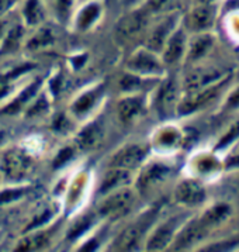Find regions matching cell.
I'll use <instances>...</instances> for the list:
<instances>
[{
	"label": "cell",
	"mask_w": 239,
	"mask_h": 252,
	"mask_svg": "<svg viewBox=\"0 0 239 252\" xmlns=\"http://www.w3.org/2000/svg\"><path fill=\"white\" fill-rule=\"evenodd\" d=\"M231 213H232V207L228 203H217L211 206L199 219L191 220L183 228H180L172 242L173 244L172 250H186L200 242L212 230H215L221 224L227 221Z\"/></svg>",
	"instance_id": "1"
},
{
	"label": "cell",
	"mask_w": 239,
	"mask_h": 252,
	"mask_svg": "<svg viewBox=\"0 0 239 252\" xmlns=\"http://www.w3.org/2000/svg\"><path fill=\"white\" fill-rule=\"evenodd\" d=\"M104 196L106 197L97 206V214L110 221H116L119 219H122L124 216H127L135 202L134 193L131 192L127 186L113 190Z\"/></svg>",
	"instance_id": "2"
},
{
	"label": "cell",
	"mask_w": 239,
	"mask_h": 252,
	"mask_svg": "<svg viewBox=\"0 0 239 252\" xmlns=\"http://www.w3.org/2000/svg\"><path fill=\"white\" fill-rule=\"evenodd\" d=\"M34 162L26 151L13 148L4 152L0 159V173L10 182L24 181L32 171Z\"/></svg>",
	"instance_id": "3"
},
{
	"label": "cell",
	"mask_w": 239,
	"mask_h": 252,
	"mask_svg": "<svg viewBox=\"0 0 239 252\" xmlns=\"http://www.w3.org/2000/svg\"><path fill=\"white\" fill-rule=\"evenodd\" d=\"M127 69L144 78H155L165 72V63L156 55V52L149 48H140L128 58Z\"/></svg>",
	"instance_id": "4"
},
{
	"label": "cell",
	"mask_w": 239,
	"mask_h": 252,
	"mask_svg": "<svg viewBox=\"0 0 239 252\" xmlns=\"http://www.w3.org/2000/svg\"><path fill=\"white\" fill-rule=\"evenodd\" d=\"M155 216H156V210H152V212L147 213L145 216H142L135 224H132L128 228H125L113 241L111 250H116V251H132V250H137L138 244L142 240V237L145 235L147 230L149 228L152 221L155 220Z\"/></svg>",
	"instance_id": "5"
},
{
	"label": "cell",
	"mask_w": 239,
	"mask_h": 252,
	"mask_svg": "<svg viewBox=\"0 0 239 252\" xmlns=\"http://www.w3.org/2000/svg\"><path fill=\"white\" fill-rule=\"evenodd\" d=\"M227 82H228V78H225L224 81H221V83H214V85L206 86V88L199 89V91H193L190 96H186L176 106L178 113L186 116V114H191L194 111L201 110L209 103H211V101H214L217 99L219 92L222 91V88H224V85H227Z\"/></svg>",
	"instance_id": "6"
},
{
	"label": "cell",
	"mask_w": 239,
	"mask_h": 252,
	"mask_svg": "<svg viewBox=\"0 0 239 252\" xmlns=\"http://www.w3.org/2000/svg\"><path fill=\"white\" fill-rule=\"evenodd\" d=\"M148 14L149 11L142 9V10L131 11L127 16H124L119 21L116 29L117 38L121 42H131L138 38L148 26Z\"/></svg>",
	"instance_id": "7"
},
{
	"label": "cell",
	"mask_w": 239,
	"mask_h": 252,
	"mask_svg": "<svg viewBox=\"0 0 239 252\" xmlns=\"http://www.w3.org/2000/svg\"><path fill=\"white\" fill-rule=\"evenodd\" d=\"M173 173L172 166L163 162H150L142 171L137 179V188L141 193H149L158 186L163 185Z\"/></svg>",
	"instance_id": "8"
},
{
	"label": "cell",
	"mask_w": 239,
	"mask_h": 252,
	"mask_svg": "<svg viewBox=\"0 0 239 252\" xmlns=\"http://www.w3.org/2000/svg\"><path fill=\"white\" fill-rule=\"evenodd\" d=\"M148 148L142 144H127L114 152L110 158L109 165L114 168H122L132 171L138 168L147 159Z\"/></svg>",
	"instance_id": "9"
},
{
	"label": "cell",
	"mask_w": 239,
	"mask_h": 252,
	"mask_svg": "<svg viewBox=\"0 0 239 252\" xmlns=\"http://www.w3.org/2000/svg\"><path fill=\"white\" fill-rule=\"evenodd\" d=\"M183 222V217H172L169 220L160 224L156 230H153L149 238L147 240V250L148 251H162L168 248L173 242L176 234L179 232L180 225Z\"/></svg>",
	"instance_id": "10"
},
{
	"label": "cell",
	"mask_w": 239,
	"mask_h": 252,
	"mask_svg": "<svg viewBox=\"0 0 239 252\" xmlns=\"http://www.w3.org/2000/svg\"><path fill=\"white\" fill-rule=\"evenodd\" d=\"M207 192L199 181L184 179L175 190V200L186 207H196L206 202Z\"/></svg>",
	"instance_id": "11"
},
{
	"label": "cell",
	"mask_w": 239,
	"mask_h": 252,
	"mask_svg": "<svg viewBox=\"0 0 239 252\" xmlns=\"http://www.w3.org/2000/svg\"><path fill=\"white\" fill-rule=\"evenodd\" d=\"M145 97L140 93H132L125 97H122L117 103V114L121 123L132 124L142 117L145 113Z\"/></svg>",
	"instance_id": "12"
},
{
	"label": "cell",
	"mask_w": 239,
	"mask_h": 252,
	"mask_svg": "<svg viewBox=\"0 0 239 252\" xmlns=\"http://www.w3.org/2000/svg\"><path fill=\"white\" fill-rule=\"evenodd\" d=\"M104 141V124L100 120L88 123L76 135V145L83 151H93Z\"/></svg>",
	"instance_id": "13"
},
{
	"label": "cell",
	"mask_w": 239,
	"mask_h": 252,
	"mask_svg": "<svg viewBox=\"0 0 239 252\" xmlns=\"http://www.w3.org/2000/svg\"><path fill=\"white\" fill-rule=\"evenodd\" d=\"M187 38H186V32L184 30L173 31L169 35V38L166 40L163 48H162V61L165 65H175L178 63L183 55L186 54L187 48Z\"/></svg>",
	"instance_id": "14"
},
{
	"label": "cell",
	"mask_w": 239,
	"mask_h": 252,
	"mask_svg": "<svg viewBox=\"0 0 239 252\" xmlns=\"http://www.w3.org/2000/svg\"><path fill=\"white\" fill-rule=\"evenodd\" d=\"M103 14L101 4L96 0H88L85 4L76 11V16L73 19L75 30L79 32L90 31L100 21V17Z\"/></svg>",
	"instance_id": "15"
},
{
	"label": "cell",
	"mask_w": 239,
	"mask_h": 252,
	"mask_svg": "<svg viewBox=\"0 0 239 252\" xmlns=\"http://www.w3.org/2000/svg\"><path fill=\"white\" fill-rule=\"evenodd\" d=\"M176 99H178V83L173 78H168L160 83L158 93L155 97V107L158 114L162 117L169 116L170 111L176 109Z\"/></svg>",
	"instance_id": "16"
},
{
	"label": "cell",
	"mask_w": 239,
	"mask_h": 252,
	"mask_svg": "<svg viewBox=\"0 0 239 252\" xmlns=\"http://www.w3.org/2000/svg\"><path fill=\"white\" fill-rule=\"evenodd\" d=\"M103 92H104V85H100L97 88L89 89V91L79 94L78 99L72 103V107H70L73 116L78 119L86 117L90 111L99 104V100L103 97Z\"/></svg>",
	"instance_id": "17"
},
{
	"label": "cell",
	"mask_w": 239,
	"mask_h": 252,
	"mask_svg": "<svg viewBox=\"0 0 239 252\" xmlns=\"http://www.w3.org/2000/svg\"><path fill=\"white\" fill-rule=\"evenodd\" d=\"M215 21V10L212 6H200L186 16V27L191 31H206L212 27Z\"/></svg>",
	"instance_id": "18"
},
{
	"label": "cell",
	"mask_w": 239,
	"mask_h": 252,
	"mask_svg": "<svg viewBox=\"0 0 239 252\" xmlns=\"http://www.w3.org/2000/svg\"><path fill=\"white\" fill-rule=\"evenodd\" d=\"M131 183V171L122 169V168H114L110 166V169L106 172L104 179L100 185V194H107V193L117 190L121 188H125Z\"/></svg>",
	"instance_id": "19"
},
{
	"label": "cell",
	"mask_w": 239,
	"mask_h": 252,
	"mask_svg": "<svg viewBox=\"0 0 239 252\" xmlns=\"http://www.w3.org/2000/svg\"><path fill=\"white\" fill-rule=\"evenodd\" d=\"M219 79H224L222 71H215V69H199L189 73V76H186L184 86L190 92L199 91L206 86L217 83Z\"/></svg>",
	"instance_id": "20"
},
{
	"label": "cell",
	"mask_w": 239,
	"mask_h": 252,
	"mask_svg": "<svg viewBox=\"0 0 239 252\" xmlns=\"http://www.w3.org/2000/svg\"><path fill=\"white\" fill-rule=\"evenodd\" d=\"M173 29H175V19L173 17H169V19L159 23L153 30L150 31L148 41H147V48H149L153 52H160L166 40L173 32Z\"/></svg>",
	"instance_id": "21"
},
{
	"label": "cell",
	"mask_w": 239,
	"mask_h": 252,
	"mask_svg": "<svg viewBox=\"0 0 239 252\" xmlns=\"http://www.w3.org/2000/svg\"><path fill=\"white\" fill-rule=\"evenodd\" d=\"M214 45V37L211 34H199L194 37L189 44L187 50V60L189 61H199L204 58L209 50Z\"/></svg>",
	"instance_id": "22"
},
{
	"label": "cell",
	"mask_w": 239,
	"mask_h": 252,
	"mask_svg": "<svg viewBox=\"0 0 239 252\" xmlns=\"http://www.w3.org/2000/svg\"><path fill=\"white\" fill-rule=\"evenodd\" d=\"M40 81L32 82L31 85H29V86L26 88V91L21 92L20 94H19L14 100L11 101V103H9V104L1 110V113H3V114H16V113H19L29 101H31V99H34V97L37 96V92L40 89Z\"/></svg>",
	"instance_id": "23"
},
{
	"label": "cell",
	"mask_w": 239,
	"mask_h": 252,
	"mask_svg": "<svg viewBox=\"0 0 239 252\" xmlns=\"http://www.w3.org/2000/svg\"><path fill=\"white\" fill-rule=\"evenodd\" d=\"M24 41V27L17 24L11 27L10 30L6 31L1 44H0V54H13L19 50Z\"/></svg>",
	"instance_id": "24"
},
{
	"label": "cell",
	"mask_w": 239,
	"mask_h": 252,
	"mask_svg": "<svg viewBox=\"0 0 239 252\" xmlns=\"http://www.w3.org/2000/svg\"><path fill=\"white\" fill-rule=\"evenodd\" d=\"M23 19L30 27H38L45 19V10L40 0H26L23 7Z\"/></svg>",
	"instance_id": "25"
},
{
	"label": "cell",
	"mask_w": 239,
	"mask_h": 252,
	"mask_svg": "<svg viewBox=\"0 0 239 252\" xmlns=\"http://www.w3.org/2000/svg\"><path fill=\"white\" fill-rule=\"evenodd\" d=\"M55 42V35L51 29H38L37 32L27 41V50L38 51L50 48L51 45H54Z\"/></svg>",
	"instance_id": "26"
},
{
	"label": "cell",
	"mask_w": 239,
	"mask_h": 252,
	"mask_svg": "<svg viewBox=\"0 0 239 252\" xmlns=\"http://www.w3.org/2000/svg\"><path fill=\"white\" fill-rule=\"evenodd\" d=\"M147 79L148 78H144V76H140V75H135L132 72H127L124 73L121 78H120V89L124 93H128V94H132V93H140L144 86L147 85Z\"/></svg>",
	"instance_id": "27"
},
{
	"label": "cell",
	"mask_w": 239,
	"mask_h": 252,
	"mask_svg": "<svg viewBox=\"0 0 239 252\" xmlns=\"http://www.w3.org/2000/svg\"><path fill=\"white\" fill-rule=\"evenodd\" d=\"M51 234L50 232H34L32 235L27 237L26 240L20 242L17 247V251H34L45 248L50 244Z\"/></svg>",
	"instance_id": "28"
},
{
	"label": "cell",
	"mask_w": 239,
	"mask_h": 252,
	"mask_svg": "<svg viewBox=\"0 0 239 252\" xmlns=\"http://www.w3.org/2000/svg\"><path fill=\"white\" fill-rule=\"evenodd\" d=\"M31 68H32V65L24 63L23 66H17L14 71H10L9 73H4V75H0V100H1L3 97H6L7 93L10 92L11 82L14 81L16 78H19L23 73L30 71Z\"/></svg>",
	"instance_id": "29"
},
{
	"label": "cell",
	"mask_w": 239,
	"mask_h": 252,
	"mask_svg": "<svg viewBox=\"0 0 239 252\" xmlns=\"http://www.w3.org/2000/svg\"><path fill=\"white\" fill-rule=\"evenodd\" d=\"M75 3L76 0H55V13L62 23H66L69 20Z\"/></svg>",
	"instance_id": "30"
},
{
	"label": "cell",
	"mask_w": 239,
	"mask_h": 252,
	"mask_svg": "<svg viewBox=\"0 0 239 252\" xmlns=\"http://www.w3.org/2000/svg\"><path fill=\"white\" fill-rule=\"evenodd\" d=\"M239 138V120L235 121L231 127L228 128V131L225 132L221 138H219L218 144H217V150H222L225 147H228L229 144L238 140Z\"/></svg>",
	"instance_id": "31"
},
{
	"label": "cell",
	"mask_w": 239,
	"mask_h": 252,
	"mask_svg": "<svg viewBox=\"0 0 239 252\" xmlns=\"http://www.w3.org/2000/svg\"><path fill=\"white\" fill-rule=\"evenodd\" d=\"M219 168H221V163L214 157H203L197 161V171L200 173H206V175L209 173L211 175Z\"/></svg>",
	"instance_id": "32"
},
{
	"label": "cell",
	"mask_w": 239,
	"mask_h": 252,
	"mask_svg": "<svg viewBox=\"0 0 239 252\" xmlns=\"http://www.w3.org/2000/svg\"><path fill=\"white\" fill-rule=\"evenodd\" d=\"M180 141V135L178 130H163V132L159 135V138H158V142H159L160 145H163V147H175L178 142Z\"/></svg>",
	"instance_id": "33"
},
{
	"label": "cell",
	"mask_w": 239,
	"mask_h": 252,
	"mask_svg": "<svg viewBox=\"0 0 239 252\" xmlns=\"http://www.w3.org/2000/svg\"><path fill=\"white\" fill-rule=\"evenodd\" d=\"M23 194H24L23 189H7V190H3V192L0 193V204L16 202V200L20 199Z\"/></svg>",
	"instance_id": "34"
},
{
	"label": "cell",
	"mask_w": 239,
	"mask_h": 252,
	"mask_svg": "<svg viewBox=\"0 0 239 252\" xmlns=\"http://www.w3.org/2000/svg\"><path fill=\"white\" fill-rule=\"evenodd\" d=\"M73 158V150L72 148H63V150H60V154L57 155V158H55V161H54V168L55 169H58V168H62V166H65L66 165V162L70 161Z\"/></svg>",
	"instance_id": "35"
},
{
	"label": "cell",
	"mask_w": 239,
	"mask_h": 252,
	"mask_svg": "<svg viewBox=\"0 0 239 252\" xmlns=\"http://www.w3.org/2000/svg\"><path fill=\"white\" fill-rule=\"evenodd\" d=\"M70 128V121L65 114H58V117L54 120V130L57 132H65Z\"/></svg>",
	"instance_id": "36"
},
{
	"label": "cell",
	"mask_w": 239,
	"mask_h": 252,
	"mask_svg": "<svg viewBox=\"0 0 239 252\" xmlns=\"http://www.w3.org/2000/svg\"><path fill=\"white\" fill-rule=\"evenodd\" d=\"M239 107V88H237L235 91L229 94V97L225 101V109L228 110H235Z\"/></svg>",
	"instance_id": "37"
},
{
	"label": "cell",
	"mask_w": 239,
	"mask_h": 252,
	"mask_svg": "<svg viewBox=\"0 0 239 252\" xmlns=\"http://www.w3.org/2000/svg\"><path fill=\"white\" fill-rule=\"evenodd\" d=\"M47 107H48V104H47V101H45V99H44V96H40V97L35 100V104H34V106L30 109L29 114H30V116L40 114V113H42V111L45 110Z\"/></svg>",
	"instance_id": "38"
},
{
	"label": "cell",
	"mask_w": 239,
	"mask_h": 252,
	"mask_svg": "<svg viewBox=\"0 0 239 252\" xmlns=\"http://www.w3.org/2000/svg\"><path fill=\"white\" fill-rule=\"evenodd\" d=\"M17 0H0V19H3L16 6Z\"/></svg>",
	"instance_id": "39"
},
{
	"label": "cell",
	"mask_w": 239,
	"mask_h": 252,
	"mask_svg": "<svg viewBox=\"0 0 239 252\" xmlns=\"http://www.w3.org/2000/svg\"><path fill=\"white\" fill-rule=\"evenodd\" d=\"M168 1H169V0H149L145 9L149 11V13L150 11H159Z\"/></svg>",
	"instance_id": "40"
},
{
	"label": "cell",
	"mask_w": 239,
	"mask_h": 252,
	"mask_svg": "<svg viewBox=\"0 0 239 252\" xmlns=\"http://www.w3.org/2000/svg\"><path fill=\"white\" fill-rule=\"evenodd\" d=\"M4 34H6V23L0 19V44H1V40H3Z\"/></svg>",
	"instance_id": "41"
},
{
	"label": "cell",
	"mask_w": 239,
	"mask_h": 252,
	"mask_svg": "<svg viewBox=\"0 0 239 252\" xmlns=\"http://www.w3.org/2000/svg\"><path fill=\"white\" fill-rule=\"evenodd\" d=\"M82 1H88V0H82Z\"/></svg>",
	"instance_id": "42"
},
{
	"label": "cell",
	"mask_w": 239,
	"mask_h": 252,
	"mask_svg": "<svg viewBox=\"0 0 239 252\" xmlns=\"http://www.w3.org/2000/svg\"><path fill=\"white\" fill-rule=\"evenodd\" d=\"M0 176H1V173H0ZM0 179H1V178H0Z\"/></svg>",
	"instance_id": "43"
}]
</instances>
